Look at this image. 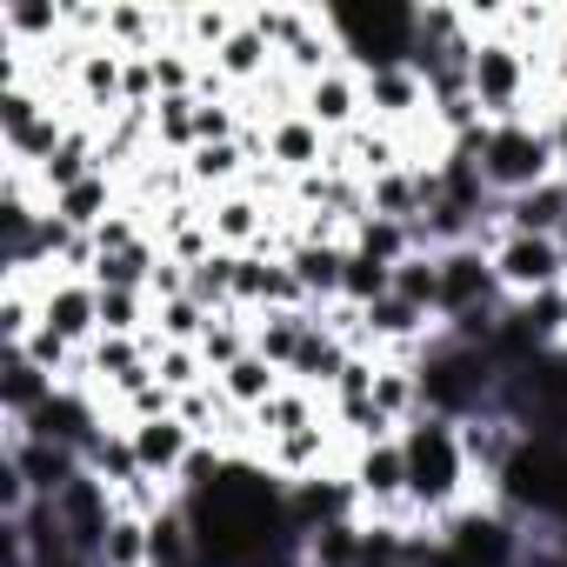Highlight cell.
<instances>
[{
	"instance_id": "6da1fadb",
	"label": "cell",
	"mask_w": 567,
	"mask_h": 567,
	"mask_svg": "<svg viewBox=\"0 0 567 567\" xmlns=\"http://www.w3.org/2000/svg\"><path fill=\"white\" fill-rule=\"evenodd\" d=\"M401 461H408V507L427 534H441L461 507H474V467L461 447V421L414 414L401 427Z\"/></svg>"
},
{
	"instance_id": "7a4b0ae2",
	"label": "cell",
	"mask_w": 567,
	"mask_h": 567,
	"mask_svg": "<svg viewBox=\"0 0 567 567\" xmlns=\"http://www.w3.org/2000/svg\"><path fill=\"white\" fill-rule=\"evenodd\" d=\"M494 388H501V368L487 348H461L447 334L427 341L421 354V414H447V421H474L494 408Z\"/></svg>"
},
{
	"instance_id": "3957f363",
	"label": "cell",
	"mask_w": 567,
	"mask_h": 567,
	"mask_svg": "<svg viewBox=\"0 0 567 567\" xmlns=\"http://www.w3.org/2000/svg\"><path fill=\"white\" fill-rule=\"evenodd\" d=\"M321 14H328V34L354 74L414 68V8H401V0H374V8L348 0V8H321Z\"/></svg>"
},
{
	"instance_id": "277c9868",
	"label": "cell",
	"mask_w": 567,
	"mask_h": 567,
	"mask_svg": "<svg viewBox=\"0 0 567 567\" xmlns=\"http://www.w3.org/2000/svg\"><path fill=\"white\" fill-rule=\"evenodd\" d=\"M540 68H534V54L520 48V41H507V34H481V48H474V61H467V94H474V107H481V121L494 127V121H527V114H540L534 107V94H540ZM547 121V114H540Z\"/></svg>"
},
{
	"instance_id": "5b68a950",
	"label": "cell",
	"mask_w": 567,
	"mask_h": 567,
	"mask_svg": "<svg viewBox=\"0 0 567 567\" xmlns=\"http://www.w3.org/2000/svg\"><path fill=\"white\" fill-rule=\"evenodd\" d=\"M554 174H560V141H554V127H547L540 114H527V121H494V127H487L481 181H487L494 200H514V194H527V187H540V181H554Z\"/></svg>"
},
{
	"instance_id": "8992f818",
	"label": "cell",
	"mask_w": 567,
	"mask_h": 567,
	"mask_svg": "<svg viewBox=\"0 0 567 567\" xmlns=\"http://www.w3.org/2000/svg\"><path fill=\"white\" fill-rule=\"evenodd\" d=\"M487 260H494V280H501L507 301H547V295L567 288V254L547 234H507L501 227V240L487 247Z\"/></svg>"
},
{
	"instance_id": "52a82bcc",
	"label": "cell",
	"mask_w": 567,
	"mask_h": 567,
	"mask_svg": "<svg viewBox=\"0 0 567 567\" xmlns=\"http://www.w3.org/2000/svg\"><path fill=\"white\" fill-rule=\"evenodd\" d=\"M0 454L28 474L34 501H61V494L87 474V454H81V447H68V441H34V434H21L14 421H0Z\"/></svg>"
},
{
	"instance_id": "ba28073f",
	"label": "cell",
	"mask_w": 567,
	"mask_h": 567,
	"mask_svg": "<svg viewBox=\"0 0 567 567\" xmlns=\"http://www.w3.org/2000/svg\"><path fill=\"white\" fill-rule=\"evenodd\" d=\"M434 260H441V321H461V315H474V308H507L487 247H447V254H434Z\"/></svg>"
},
{
	"instance_id": "9c48e42d",
	"label": "cell",
	"mask_w": 567,
	"mask_h": 567,
	"mask_svg": "<svg viewBox=\"0 0 567 567\" xmlns=\"http://www.w3.org/2000/svg\"><path fill=\"white\" fill-rule=\"evenodd\" d=\"M361 94H368V121L388 127V134H408L414 121L434 114V94H427L421 68H374V74H361Z\"/></svg>"
},
{
	"instance_id": "30bf717a",
	"label": "cell",
	"mask_w": 567,
	"mask_h": 567,
	"mask_svg": "<svg viewBox=\"0 0 567 567\" xmlns=\"http://www.w3.org/2000/svg\"><path fill=\"white\" fill-rule=\"evenodd\" d=\"M127 441H134L141 474H147V481H161V487H181V474H187V461H194V447H200V434H194L181 414L134 421V427H127Z\"/></svg>"
},
{
	"instance_id": "8fae6325",
	"label": "cell",
	"mask_w": 567,
	"mask_h": 567,
	"mask_svg": "<svg viewBox=\"0 0 567 567\" xmlns=\"http://www.w3.org/2000/svg\"><path fill=\"white\" fill-rule=\"evenodd\" d=\"M301 114H308L321 134H334V141H341V134H354V127L368 121L361 74H354L348 61H341V68H328L321 81H308V87H301Z\"/></svg>"
},
{
	"instance_id": "7c38bea8",
	"label": "cell",
	"mask_w": 567,
	"mask_h": 567,
	"mask_svg": "<svg viewBox=\"0 0 567 567\" xmlns=\"http://www.w3.org/2000/svg\"><path fill=\"white\" fill-rule=\"evenodd\" d=\"M348 240H301L295 234V247L280 254L295 267V280H301V295H308V308H334L341 301V288H348Z\"/></svg>"
},
{
	"instance_id": "4fadbf2b",
	"label": "cell",
	"mask_w": 567,
	"mask_h": 567,
	"mask_svg": "<svg viewBox=\"0 0 567 567\" xmlns=\"http://www.w3.org/2000/svg\"><path fill=\"white\" fill-rule=\"evenodd\" d=\"M334 441H341V427H334V421H315V427H301V434L267 441L254 461H267L280 481H315V474H334Z\"/></svg>"
},
{
	"instance_id": "5bb4252c",
	"label": "cell",
	"mask_w": 567,
	"mask_h": 567,
	"mask_svg": "<svg viewBox=\"0 0 567 567\" xmlns=\"http://www.w3.org/2000/svg\"><path fill=\"white\" fill-rule=\"evenodd\" d=\"M207 68H214V74H220V81H227L234 94H254V87H260V81H267L274 68H280V54H274V48H267V41L254 34V21L240 14V28H234V34L220 41V54H214Z\"/></svg>"
},
{
	"instance_id": "9a60e30c",
	"label": "cell",
	"mask_w": 567,
	"mask_h": 567,
	"mask_svg": "<svg viewBox=\"0 0 567 567\" xmlns=\"http://www.w3.org/2000/svg\"><path fill=\"white\" fill-rule=\"evenodd\" d=\"M348 361H354V348L315 315V328H308V341H301V354H295V368H288V381L295 388H315V394H334V381L348 374Z\"/></svg>"
},
{
	"instance_id": "2e32d148",
	"label": "cell",
	"mask_w": 567,
	"mask_h": 567,
	"mask_svg": "<svg viewBox=\"0 0 567 567\" xmlns=\"http://www.w3.org/2000/svg\"><path fill=\"white\" fill-rule=\"evenodd\" d=\"M461 447H467V467H474V481H481V494H487V487L501 481V467L514 461L520 427L501 421V414H474V421H461Z\"/></svg>"
},
{
	"instance_id": "e0dca14e",
	"label": "cell",
	"mask_w": 567,
	"mask_h": 567,
	"mask_svg": "<svg viewBox=\"0 0 567 567\" xmlns=\"http://www.w3.org/2000/svg\"><path fill=\"white\" fill-rule=\"evenodd\" d=\"M501 227L507 234H547V240H560V227H567V181L554 174V181L501 200Z\"/></svg>"
},
{
	"instance_id": "ac0fdd59",
	"label": "cell",
	"mask_w": 567,
	"mask_h": 567,
	"mask_svg": "<svg viewBox=\"0 0 567 567\" xmlns=\"http://www.w3.org/2000/svg\"><path fill=\"white\" fill-rule=\"evenodd\" d=\"M315 421H328V394H315V388H280L267 408H254V434H260V447L267 441H280V434H301V427H315Z\"/></svg>"
},
{
	"instance_id": "d6986e66",
	"label": "cell",
	"mask_w": 567,
	"mask_h": 567,
	"mask_svg": "<svg viewBox=\"0 0 567 567\" xmlns=\"http://www.w3.org/2000/svg\"><path fill=\"white\" fill-rule=\"evenodd\" d=\"M308 328H315V308H267V315H254V354L288 374L301 341H308Z\"/></svg>"
},
{
	"instance_id": "ffe728a7",
	"label": "cell",
	"mask_w": 567,
	"mask_h": 567,
	"mask_svg": "<svg viewBox=\"0 0 567 567\" xmlns=\"http://www.w3.org/2000/svg\"><path fill=\"white\" fill-rule=\"evenodd\" d=\"M61 381L54 374H41L28 354H14L8 348V368H0V421H34L41 408H48V394H54Z\"/></svg>"
},
{
	"instance_id": "44dd1931",
	"label": "cell",
	"mask_w": 567,
	"mask_h": 567,
	"mask_svg": "<svg viewBox=\"0 0 567 567\" xmlns=\"http://www.w3.org/2000/svg\"><path fill=\"white\" fill-rule=\"evenodd\" d=\"M121 200H127V194H121V181H114V174H87L81 187L54 194V200H48V214H61L74 234H94V227H101V220H107Z\"/></svg>"
},
{
	"instance_id": "7402d4cb",
	"label": "cell",
	"mask_w": 567,
	"mask_h": 567,
	"mask_svg": "<svg viewBox=\"0 0 567 567\" xmlns=\"http://www.w3.org/2000/svg\"><path fill=\"white\" fill-rule=\"evenodd\" d=\"M374 408H381V421L401 434V427L421 414V368H414V361H374Z\"/></svg>"
},
{
	"instance_id": "603a6c76",
	"label": "cell",
	"mask_w": 567,
	"mask_h": 567,
	"mask_svg": "<svg viewBox=\"0 0 567 567\" xmlns=\"http://www.w3.org/2000/svg\"><path fill=\"white\" fill-rule=\"evenodd\" d=\"M214 381H220V394H227V401H234L240 414L267 408V401H274L280 388H288V374H280L274 361H260V354H240V361H234L227 374H214Z\"/></svg>"
},
{
	"instance_id": "cb8c5ba5",
	"label": "cell",
	"mask_w": 567,
	"mask_h": 567,
	"mask_svg": "<svg viewBox=\"0 0 567 567\" xmlns=\"http://www.w3.org/2000/svg\"><path fill=\"white\" fill-rule=\"evenodd\" d=\"M87 474H94V481H107V487H114V501H121L134 481H147V474H141V461H134V441H127V427H107V434L87 447Z\"/></svg>"
},
{
	"instance_id": "d4e9b609",
	"label": "cell",
	"mask_w": 567,
	"mask_h": 567,
	"mask_svg": "<svg viewBox=\"0 0 567 567\" xmlns=\"http://www.w3.org/2000/svg\"><path fill=\"white\" fill-rule=\"evenodd\" d=\"M194 107H200V94H167V101H154V147L161 154H174V161H187L200 141H194Z\"/></svg>"
},
{
	"instance_id": "484cf974",
	"label": "cell",
	"mask_w": 567,
	"mask_h": 567,
	"mask_svg": "<svg viewBox=\"0 0 567 567\" xmlns=\"http://www.w3.org/2000/svg\"><path fill=\"white\" fill-rule=\"evenodd\" d=\"M348 247H354V254H368V260H381V267H401L408 254H421V247H414V227L381 220V214H368V220L348 234Z\"/></svg>"
},
{
	"instance_id": "4316f807",
	"label": "cell",
	"mask_w": 567,
	"mask_h": 567,
	"mask_svg": "<svg viewBox=\"0 0 567 567\" xmlns=\"http://www.w3.org/2000/svg\"><path fill=\"white\" fill-rule=\"evenodd\" d=\"M394 295L441 321V260H434V254H408V260L394 267Z\"/></svg>"
},
{
	"instance_id": "83f0119b",
	"label": "cell",
	"mask_w": 567,
	"mask_h": 567,
	"mask_svg": "<svg viewBox=\"0 0 567 567\" xmlns=\"http://www.w3.org/2000/svg\"><path fill=\"white\" fill-rule=\"evenodd\" d=\"M154 381H161V388H174V394H194V388H207L214 374H207L200 348H174V341H161V334H154Z\"/></svg>"
},
{
	"instance_id": "f1b7e54d",
	"label": "cell",
	"mask_w": 567,
	"mask_h": 567,
	"mask_svg": "<svg viewBox=\"0 0 567 567\" xmlns=\"http://www.w3.org/2000/svg\"><path fill=\"white\" fill-rule=\"evenodd\" d=\"M101 567H154V547H147V520L141 514H114L107 540H101Z\"/></svg>"
},
{
	"instance_id": "f546056e",
	"label": "cell",
	"mask_w": 567,
	"mask_h": 567,
	"mask_svg": "<svg viewBox=\"0 0 567 567\" xmlns=\"http://www.w3.org/2000/svg\"><path fill=\"white\" fill-rule=\"evenodd\" d=\"M101 334H154V301L134 288H101Z\"/></svg>"
},
{
	"instance_id": "4dcf8cb0",
	"label": "cell",
	"mask_w": 567,
	"mask_h": 567,
	"mask_svg": "<svg viewBox=\"0 0 567 567\" xmlns=\"http://www.w3.org/2000/svg\"><path fill=\"white\" fill-rule=\"evenodd\" d=\"M207 321H214V315H207L194 295H181V301H154V334L174 341V348H200Z\"/></svg>"
},
{
	"instance_id": "1f68e13d",
	"label": "cell",
	"mask_w": 567,
	"mask_h": 567,
	"mask_svg": "<svg viewBox=\"0 0 567 567\" xmlns=\"http://www.w3.org/2000/svg\"><path fill=\"white\" fill-rule=\"evenodd\" d=\"M388 295H394V267H381V260H368V254H348V288H341V301L374 308V301H388Z\"/></svg>"
},
{
	"instance_id": "d6a6232c",
	"label": "cell",
	"mask_w": 567,
	"mask_h": 567,
	"mask_svg": "<svg viewBox=\"0 0 567 567\" xmlns=\"http://www.w3.org/2000/svg\"><path fill=\"white\" fill-rule=\"evenodd\" d=\"M560 34H567V8H560Z\"/></svg>"
},
{
	"instance_id": "836d02e7",
	"label": "cell",
	"mask_w": 567,
	"mask_h": 567,
	"mask_svg": "<svg viewBox=\"0 0 567 567\" xmlns=\"http://www.w3.org/2000/svg\"><path fill=\"white\" fill-rule=\"evenodd\" d=\"M560 181H567V154H560Z\"/></svg>"
},
{
	"instance_id": "e575fe53",
	"label": "cell",
	"mask_w": 567,
	"mask_h": 567,
	"mask_svg": "<svg viewBox=\"0 0 567 567\" xmlns=\"http://www.w3.org/2000/svg\"><path fill=\"white\" fill-rule=\"evenodd\" d=\"M560 254H567V227H560Z\"/></svg>"
}]
</instances>
